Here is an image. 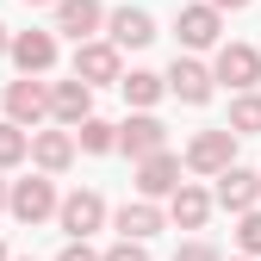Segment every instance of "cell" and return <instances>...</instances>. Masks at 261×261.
Listing matches in <instances>:
<instances>
[{"mask_svg":"<svg viewBox=\"0 0 261 261\" xmlns=\"http://www.w3.org/2000/svg\"><path fill=\"white\" fill-rule=\"evenodd\" d=\"M56 180L38 168V174H25V180H13V199H7V212L19 218V224H44V218H56Z\"/></svg>","mask_w":261,"mask_h":261,"instance_id":"1","label":"cell"},{"mask_svg":"<svg viewBox=\"0 0 261 261\" xmlns=\"http://www.w3.org/2000/svg\"><path fill=\"white\" fill-rule=\"evenodd\" d=\"M230 162H237V130H230V124L199 130V137L187 143V168H193V174H224Z\"/></svg>","mask_w":261,"mask_h":261,"instance_id":"2","label":"cell"},{"mask_svg":"<svg viewBox=\"0 0 261 261\" xmlns=\"http://www.w3.org/2000/svg\"><path fill=\"white\" fill-rule=\"evenodd\" d=\"M75 75L87 87H106V81H124V62H118V44L112 38H87L75 44Z\"/></svg>","mask_w":261,"mask_h":261,"instance_id":"3","label":"cell"},{"mask_svg":"<svg viewBox=\"0 0 261 261\" xmlns=\"http://www.w3.org/2000/svg\"><path fill=\"white\" fill-rule=\"evenodd\" d=\"M212 75H218L224 87L249 93V87L261 81V50H255V44H218V62H212Z\"/></svg>","mask_w":261,"mask_h":261,"instance_id":"4","label":"cell"},{"mask_svg":"<svg viewBox=\"0 0 261 261\" xmlns=\"http://www.w3.org/2000/svg\"><path fill=\"white\" fill-rule=\"evenodd\" d=\"M56 224H62V237H93L106 224V199L93 187H81V193H69V199L56 205Z\"/></svg>","mask_w":261,"mask_h":261,"instance_id":"5","label":"cell"},{"mask_svg":"<svg viewBox=\"0 0 261 261\" xmlns=\"http://www.w3.org/2000/svg\"><path fill=\"white\" fill-rule=\"evenodd\" d=\"M7 118H13V124H25V130H38V124L50 118V87H44L38 75L13 81V87H7Z\"/></svg>","mask_w":261,"mask_h":261,"instance_id":"6","label":"cell"},{"mask_svg":"<svg viewBox=\"0 0 261 261\" xmlns=\"http://www.w3.org/2000/svg\"><path fill=\"white\" fill-rule=\"evenodd\" d=\"M118 149H124L130 162H143V155H155V149H168V124H162L155 112L124 118V124H118Z\"/></svg>","mask_w":261,"mask_h":261,"instance_id":"7","label":"cell"},{"mask_svg":"<svg viewBox=\"0 0 261 261\" xmlns=\"http://www.w3.org/2000/svg\"><path fill=\"white\" fill-rule=\"evenodd\" d=\"M212 199L224 205V212H255V199H261V174L255 168H243V162H230V168H224L218 174V193H212Z\"/></svg>","mask_w":261,"mask_h":261,"instance_id":"8","label":"cell"},{"mask_svg":"<svg viewBox=\"0 0 261 261\" xmlns=\"http://www.w3.org/2000/svg\"><path fill=\"white\" fill-rule=\"evenodd\" d=\"M174 31H180L187 50H218V38H224V13L212 7V0H205V7H180Z\"/></svg>","mask_w":261,"mask_h":261,"instance_id":"9","label":"cell"},{"mask_svg":"<svg viewBox=\"0 0 261 261\" xmlns=\"http://www.w3.org/2000/svg\"><path fill=\"white\" fill-rule=\"evenodd\" d=\"M180 162H187V155H168V149L143 155V162H137V193H143V199H168V193L180 187Z\"/></svg>","mask_w":261,"mask_h":261,"instance_id":"10","label":"cell"},{"mask_svg":"<svg viewBox=\"0 0 261 261\" xmlns=\"http://www.w3.org/2000/svg\"><path fill=\"white\" fill-rule=\"evenodd\" d=\"M13 62H19V75H50L56 69V31H13Z\"/></svg>","mask_w":261,"mask_h":261,"instance_id":"11","label":"cell"},{"mask_svg":"<svg viewBox=\"0 0 261 261\" xmlns=\"http://www.w3.org/2000/svg\"><path fill=\"white\" fill-rule=\"evenodd\" d=\"M212 69H205V62H193V56H174V69H168V93H174V100H187V106H205L212 100Z\"/></svg>","mask_w":261,"mask_h":261,"instance_id":"12","label":"cell"},{"mask_svg":"<svg viewBox=\"0 0 261 261\" xmlns=\"http://www.w3.org/2000/svg\"><path fill=\"white\" fill-rule=\"evenodd\" d=\"M106 38L118 50H143V44H155V19L143 7H118V13H106Z\"/></svg>","mask_w":261,"mask_h":261,"instance_id":"13","label":"cell"},{"mask_svg":"<svg viewBox=\"0 0 261 261\" xmlns=\"http://www.w3.org/2000/svg\"><path fill=\"white\" fill-rule=\"evenodd\" d=\"M50 118L69 124V130H75L81 118H93V87H87L81 75H75V81H56V87H50Z\"/></svg>","mask_w":261,"mask_h":261,"instance_id":"14","label":"cell"},{"mask_svg":"<svg viewBox=\"0 0 261 261\" xmlns=\"http://www.w3.org/2000/svg\"><path fill=\"white\" fill-rule=\"evenodd\" d=\"M100 25H106V7H100V0H56V31H62V38L87 44Z\"/></svg>","mask_w":261,"mask_h":261,"instance_id":"15","label":"cell"},{"mask_svg":"<svg viewBox=\"0 0 261 261\" xmlns=\"http://www.w3.org/2000/svg\"><path fill=\"white\" fill-rule=\"evenodd\" d=\"M31 162H38L44 174H62L75 162V130L62 124V130H31Z\"/></svg>","mask_w":261,"mask_h":261,"instance_id":"16","label":"cell"},{"mask_svg":"<svg viewBox=\"0 0 261 261\" xmlns=\"http://www.w3.org/2000/svg\"><path fill=\"white\" fill-rule=\"evenodd\" d=\"M212 205H218L212 193H205V187H187V180H180V187L168 193V218L180 224V230H205V218H212Z\"/></svg>","mask_w":261,"mask_h":261,"instance_id":"17","label":"cell"},{"mask_svg":"<svg viewBox=\"0 0 261 261\" xmlns=\"http://www.w3.org/2000/svg\"><path fill=\"white\" fill-rule=\"evenodd\" d=\"M155 230H162V205H155V199H143V193H137L130 205H118V237H137V243H149Z\"/></svg>","mask_w":261,"mask_h":261,"instance_id":"18","label":"cell"},{"mask_svg":"<svg viewBox=\"0 0 261 261\" xmlns=\"http://www.w3.org/2000/svg\"><path fill=\"white\" fill-rule=\"evenodd\" d=\"M118 87H124V100L137 106V112H149V106L162 100V93H168V75H155V69H130Z\"/></svg>","mask_w":261,"mask_h":261,"instance_id":"19","label":"cell"},{"mask_svg":"<svg viewBox=\"0 0 261 261\" xmlns=\"http://www.w3.org/2000/svg\"><path fill=\"white\" fill-rule=\"evenodd\" d=\"M75 143H81L87 155H106V149H118V124H106V118H81V124H75Z\"/></svg>","mask_w":261,"mask_h":261,"instance_id":"20","label":"cell"},{"mask_svg":"<svg viewBox=\"0 0 261 261\" xmlns=\"http://www.w3.org/2000/svg\"><path fill=\"white\" fill-rule=\"evenodd\" d=\"M230 130H237V137H261V93L255 87L230 100Z\"/></svg>","mask_w":261,"mask_h":261,"instance_id":"21","label":"cell"},{"mask_svg":"<svg viewBox=\"0 0 261 261\" xmlns=\"http://www.w3.org/2000/svg\"><path fill=\"white\" fill-rule=\"evenodd\" d=\"M25 155H31V130L7 118V124H0V168H19Z\"/></svg>","mask_w":261,"mask_h":261,"instance_id":"22","label":"cell"},{"mask_svg":"<svg viewBox=\"0 0 261 261\" xmlns=\"http://www.w3.org/2000/svg\"><path fill=\"white\" fill-rule=\"evenodd\" d=\"M237 243H243V255H261V205H255V212H243V224H237Z\"/></svg>","mask_w":261,"mask_h":261,"instance_id":"23","label":"cell"},{"mask_svg":"<svg viewBox=\"0 0 261 261\" xmlns=\"http://www.w3.org/2000/svg\"><path fill=\"white\" fill-rule=\"evenodd\" d=\"M106 261H149V249H143L137 237H118V243L106 249Z\"/></svg>","mask_w":261,"mask_h":261,"instance_id":"24","label":"cell"},{"mask_svg":"<svg viewBox=\"0 0 261 261\" xmlns=\"http://www.w3.org/2000/svg\"><path fill=\"white\" fill-rule=\"evenodd\" d=\"M56 261H106V255H93V249H87V237H69V249H62Z\"/></svg>","mask_w":261,"mask_h":261,"instance_id":"25","label":"cell"},{"mask_svg":"<svg viewBox=\"0 0 261 261\" xmlns=\"http://www.w3.org/2000/svg\"><path fill=\"white\" fill-rule=\"evenodd\" d=\"M174 261H218V249H212V243H180Z\"/></svg>","mask_w":261,"mask_h":261,"instance_id":"26","label":"cell"},{"mask_svg":"<svg viewBox=\"0 0 261 261\" xmlns=\"http://www.w3.org/2000/svg\"><path fill=\"white\" fill-rule=\"evenodd\" d=\"M212 7H218V13H243L249 0H212Z\"/></svg>","mask_w":261,"mask_h":261,"instance_id":"27","label":"cell"},{"mask_svg":"<svg viewBox=\"0 0 261 261\" xmlns=\"http://www.w3.org/2000/svg\"><path fill=\"white\" fill-rule=\"evenodd\" d=\"M0 56H13V38H7V25H0Z\"/></svg>","mask_w":261,"mask_h":261,"instance_id":"28","label":"cell"},{"mask_svg":"<svg viewBox=\"0 0 261 261\" xmlns=\"http://www.w3.org/2000/svg\"><path fill=\"white\" fill-rule=\"evenodd\" d=\"M7 199H13V187H7V180H0V212H7Z\"/></svg>","mask_w":261,"mask_h":261,"instance_id":"29","label":"cell"},{"mask_svg":"<svg viewBox=\"0 0 261 261\" xmlns=\"http://www.w3.org/2000/svg\"><path fill=\"white\" fill-rule=\"evenodd\" d=\"M25 7H56V0H25Z\"/></svg>","mask_w":261,"mask_h":261,"instance_id":"30","label":"cell"},{"mask_svg":"<svg viewBox=\"0 0 261 261\" xmlns=\"http://www.w3.org/2000/svg\"><path fill=\"white\" fill-rule=\"evenodd\" d=\"M0 261H13V255H7V243H0Z\"/></svg>","mask_w":261,"mask_h":261,"instance_id":"31","label":"cell"},{"mask_svg":"<svg viewBox=\"0 0 261 261\" xmlns=\"http://www.w3.org/2000/svg\"><path fill=\"white\" fill-rule=\"evenodd\" d=\"M19 261H31V255H19Z\"/></svg>","mask_w":261,"mask_h":261,"instance_id":"32","label":"cell"}]
</instances>
